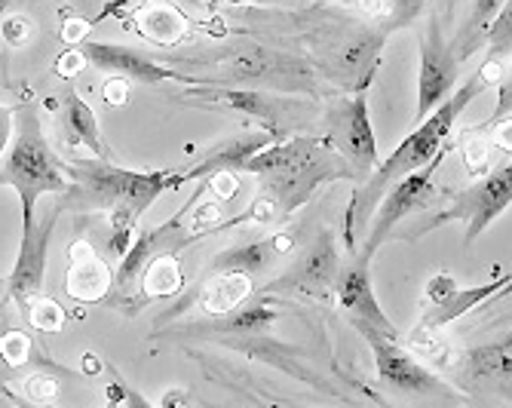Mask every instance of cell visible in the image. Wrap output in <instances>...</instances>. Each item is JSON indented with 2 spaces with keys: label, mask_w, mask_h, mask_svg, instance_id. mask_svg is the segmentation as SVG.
<instances>
[{
  "label": "cell",
  "mask_w": 512,
  "mask_h": 408,
  "mask_svg": "<svg viewBox=\"0 0 512 408\" xmlns=\"http://www.w3.org/2000/svg\"><path fill=\"white\" fill-rule=\"evenodd\" d=\"M335 292H338L341 310L350 316V323L362 335H381V338L396 341V326L384 313V307L378 304L375 286H371V258L368 255H356L350 264H344L338 270Z\"/></svg>",
  "instance_id": "ba28073f"
},
{
  "label": "cell",
  "mask_w": 512,
  "mask_h": 408,
  "mask_svg": "<svg viewBox=\"0 0 512 408\" xmlns=\"http://www.w3.org/2000/svg\"><path fill=\"white\" fill-rule=\"evenodd\" d=\"M252 295V277L246 274H218L200 295V307L209 316H224L230 310H237L240 304H246V298Z\"/></svg>",
  "instance_id": "44dd1931"
},
{
  "label": "cell",
  "mask_w": 512,
  "mask_h": 408,
  "mask_svg": "<svg viewBox=\"0 0 512 408\" xmlns=\"http://www.w3.org/2000/svg\"><path fill=\"white\" fill-rule=\"evenodd\" d=\"M83 59L108 71L114 77H126V80H138V83H166V80H178V83H200L188 74H181L175 68L160 65L157 59H151L148 53L135 50V47H120V43H83L80 47Z\"/></svg>",
  "instance_id": "7c38bea8"
},
{
  "label": "cell",
  "mask_w": 512,
  "mask_h": 408,
  "mask_svg": "<svg viewBox=\"0 0 512 408\" xmlns=\"http://www.w3.org/2000/svg\"><path fill=\"white\" fill-rule=\"evenodd\" d=\"M89 31V25L86 22H80V19H71V22H65V28H62V37L68 40V43H77L83 34Z\"/></svg>",
  "instance_id": "74e56055"
},
{
  "label": "cell",
  "mask_w": 512,
  "mask_h": 408,
  "mask_svg": "<svg viewBox=\"0 0 512 408\" xmlns=\"http://www.w3.org/2000/svg\"><path fill=\"white\" fill-rule=\"evenodd\" d=\"M160 402H163V408H191L188 396H184L181 390H166Z\"/></svg>",
  "instance_id": "f35d334b"
},
{
  "label": "cell",
  "mask_w": 512,
  "mask_h": 408,
  "mask_svg": "<svg viewBox=\"0 0 512 408\" xmlns=\"http://www.w3.org/2000/svg\"><path fill=\"white\" fill-rule=\"evenodd\" d=\"M276 323V310L267 307L264 301L255 304H240L237 310H230L218 316V332H261Z\"/></svg>",
  "instance_id": "cb8c5ba5"
},
{
  "label": "cell",
  "mask_w": 512,
  "mask_h": 408,
  "mask_svg": "<svg viewBox=\"0 0 512 408\" xmlns=\"http://www.w3.org/2000/svg\"><path fill=\"white\" fill-rule=\"evenodd\" d=\"M13 132H16V111L0 105V157L7 154V148L13 142Z\"/></svg>",
  "instance_id": "d6a6232c"
},
{
  "label": "cell",
  "mask_w": 512,
  "mask_h": 408,
  "mask_svg": "<svg viewBox=\"0 0 512 408\" xmlns=\"http://www.w3.org/2000/svg\"><path fill=\"white\" fill-rule=\"evenodd\" d=\"M83 65H86V59H83V53H80V50L65 53V56H62V62H59V74L71 77V74H74V71H80Z\"/></svg>",
  "instance_id": "8d00e7d4"
},
{
  "label": "cell",
  "mask_w": 512,
  "mask_h": 408,
  "mask_svg": "<svg viewBox=\"0 0 512 408\" xmlns=\"http://www.w3.org/2000/svg\"><path fill=\"white\" fill-rule=\"evenodd\" d=\"M142 292L148 298H169L181 289V267L175 255H157L154 261H148V267L142 270Z\"/></svg>",
  "instance_id": "603a6c76"
},
{
  "label": "cell",
  "mask_w": 512,
  "mask_h": 408,
  "mask_svg": "<svg viewBox=\"0 0 512 408\" xmlns=\"http://www.w3.org/2000/svg\"><path fill=\"white\" fill-rule=\"evenodd\" d=\"M0 37H4L10 47H25L34 37V22L25 13H4L0 16Z\"/></svg>",
  "instance_id": "83f0119b"
},
{
  "label": "cell",
  "mask_w": 512,
  "mask_h": 408,
  "mask_svg": "<svg viewBox=\"0 0 512 408\" xmlns=\"http://www.w3.org/2000/svg\"><path fill=\"white\" fill-rule=\"evenodd\" d=\"M375 353V369L384 387L396 390V393H411V396H427V393H439L442 384L439 378L424 369L408 350H402L393 338H381V335H362Z\"/></svg>",
  "instance_id": "4fadbf2b"
},
{
  "label": "cell",
  "mask_w": 512,
  "mask_h": 408,
  "mask_svg": "<svg viewBox=\"0 0 512 408\" xmlns=\"http://www.w3.org/2000/svg\"><path fill=\"white\" fill-rule=\"evenodd\" d=\"M273 142H283V132L264 129V132H246V135H237V139H227L224 145L212 148L194 169L181 172V181L212 178L218 172H246L249 160Z\"/></svg>",
  "instance_id": "5bb4252c"
},
{
  "label": "cell",
  "mask_w": 512,
  "mask_h": 408,
  "mask_svg": "<svg viewBox=\"0 0 512 408\" xmlns=\"http://www.w3.org/2000/svg\"><path fill=\"white\" fill-rule=\"evenodd\" d=\"M59 212H62V206H56L53 212L34 218L31 228L22 231V246H19L16 264H13V274L7 280V298H19L22 307L28 304L31 295H37L43 289L46 252H50V243H53V231H56Z\"/></svg>",
  "instance_id": "8fae6325"
},
{
  "label": "cell",
  "mask_w": 512,
  "mask_h": 408,
  "mask_svg": "<svg viewBox=\"0 0 512 408\" xmlns=\"http://www.w3.org/2000/svg\"><path fill=\"white\" fill-rule=\"evenodd\" d=\"M325 129H329L325 142L332 145V151L344 163H350L356 175H371V169L381 163L365 93H356L350 102H341L338 108H332L329 120H325Z\"/></svg>",
  "instance_id": "52a82bcc"
},
{
  "label": "cell",
  "mask_w": 512,
  "mask_h": 408,
  "mask_svg": "<svg viewBox=\"0 0 512 408\" xmlns=\"http://www.w3.org/2000/svg\"><path fill=\"white\" fill-rule=\"evenodd\" d=\"M470 135H467V142H463V151H467V166H470V172L473 175H482L485 169H488V154H491V148H494V142L488 139L485 132H479V129H467Z\"/></svg>",
  "instance_id": "4316f807"
},
{
  "label": "cell",
  "mask_w": 512,
  "mask_h": 408,
  "mask_svg": "<svg viewBox=\"0 0 512 408\" xmlns=\"http://www.w3.org/2000/svg\"><path fill=\"white\" fill-rule=\"evenodd\" d=\"M506 10V0H476L473 7V16L467 22V28H463V37H467V53L476 47V40L482 37V31L494 28V19Z\"/></svg>",
  "instance_id": "d4e9b609"
},
{
  "label": "cell",
  "mask_w": 512,
  "mask_h": 408,
  "mask_svg": "<svg viewBox=\"0 0 512 408\" xmlns=\"http://www.w3.org/2000/svg\"><path fill=\"white\" fill-rule=\"evenodd\" d=\"M28 320L40 332H59L65 326V310L56 301L40 298V301H31L28 304Z\"/></svg>",
  "instance_id": "484cf974"
},
{
  "label": "cell",
  "mask_w": 512,
  "mask_h": 408,
  "mask_svg": "<svg viewBox=\"0 0 512 408\" xmlns=\"http://www.w3.org/2000/svg\"><path fill=\"white\" fill-rule=\"evenodd\" d=\"M289 246H292L289 237L276 234V237H267V240H255V243H246V246H237V249H227V252H221L212 261V274H246V277H255V274H261V270L276 255H283Z\"/></svg>",
  "instance_id": "ac0fdd59"
},
{
  "label": "cell",
  "mask_w": 512,
  "mask_h": 408,
  "mask_svg": "<svg viewBox=\"0 0 512 408\" xmlns=\"http://www.w3.org/2000/svg\"><path fill=\"white\" fill-rule=\"evenodd\" d=\"M209 188L221 197V203H224V200H230V197L237 194L234 172H218V175H212V178H209Z\"/></svg>",
  "instance_id": "e575fe53"
},
{
  "label": "cell",
  "mask_w": 512,
  "mask_h": 408,
  "mask_svg": "<svg viewBox=\"0 0 512 408\" xmlns=\"http://www.w3.org/2000/svg\"><path fill=\"white\" fill-rule=\"evenodd\" d=\"M7 7H10V0H0V16L7 13Z\"/></svg>",
  "instance_id": "60d3db41"
},
{
  "label": "cell",
  "mask_w": 512,
  "mask_h": 408,
  "mask_svg": "<svg viewBox=\"0 0 512 408\" xmlns=\"http://www.w3.org/2000/svg\"><path fill=\"white\" fill-rule=\"evenodd\" d=\"M0 188H13L19 194L22 231H28L34 224L37 200L43 194H62L68 188L65 166L53 154L34 105L16 111V132L4 154V166H0Z\"/></svg>",
  "instance_id": "3957f363"
},
{
  "label": "cell",
  "mask_w": 512,
  "mask_h": 408,
  "mask_svg": "<svg viewBox=\"0 0 512 408\" xmlns=\"http://www.w3.org/2000/svg\"><path fill=\"white\" fill-rule=\"evenodd\" d=\"M338 154L325 139H292V142H273L258 151L246 172L270 178V200L283 206L286 212L298 209L325 178H335L347 172L338 166Z\"/></svg>",
  "instance_id": "277c9868"
},
{
  "label": "cell",
  "mask_w": 512,
  "mask_h": 408,
  "mask_svg": "<svg viewBox=\"0 0 512 408\" xmlns=\"http://www.w3.org/2000/svg\"><path fill=\"white\" fill-rule=\"evenodd\" d=\"M457 53L442 40L439 22L433 19L421 40V77H417V114L414 126L427 120L457 89Z\"/></svg>",
  "instance_id": "9c48e42d"
},
{
  "label": "cell",
  "mask_w": 512,
  "mask_h": 408,
  "mask_svg": "<svg viewBox=\"0 0 512 408\" xmlns=\"http://www.w3.org/2000/svg\"><path fill=\"white\" fill-rule=\"evenodd\" d=\"M126 96H129V83H126V77H111V80L105 83V93H102V99H105L108 105L120 108V105L126 102Z\"/></svg>",
  "instance_id": "836d02e7"
},
{
  "label": "cell",
  "mask_w": 512,
  "mask_h": 408,
  "mask_svg": "<svg viewBox=\"0 0 512 408\" xmlns=\"http://www.w3.org/2000/svg\"><path fill=\"white\" fill-rule=\"evenodd\" d=\"M114 390H117V396H120L123 408H154L142 393L132 390V387H114Z\"/></svg>",
  "instance_id": "d590c367"
},
{
  "label": "cell",
  "mask_w": 512,
  "mask_h": 408,
  "mask_svg": "<svg viewBox=\"0 0 512 408\" xmlns=\"http://www.w3.org/2000/svg\"><path fill=\"white\" fill-rule=\"evenodd\" d=\"M509 274H503L500 280H491V283H482V286H470V289H457L445 304H436V307H427V313L421 316V332H439L445 329L448 323L460 320V316H467L470 310H476L479 304L491 301L497 292H509Z\"/></svg>",
  "instance_id": "e0dca14e"
},
{
  "label": "cell",
  "mask_w": 512,
  "mask_h": 408,
  "mask_svg": "<svg viewBox=\"0 0 512 408\" xmlns=\"http://www.w3.org/2000/svg\"><path fill=\"white\" fill-rule=\"evenodd\" d=\"M341 270L335 234L322 231L304 252L301 258L286 270L276 283H270V292H286V295H304V298H325L335 289Z\"/></svg>",
  "instance_id": "30bf717a"
},
{
  "label": "cell",
  "mask_w": 512,
  "mask_h": 408,
  "mask_svg": "<svg viewBox=\"0 0 512 408\" xmlns=\"http://www.w3.org/2000/svg\"><path fill=\"white\" fill-rule=\"evenodd\" d=\"M488 89V83L476 74L470 77L467 83H463L460 89H454V93L427 117L417 123L408 139L387 157L381 160L375 169H371L368 175V185L362 188V194L353 200V209H350V224L359 218V221H368V212L378 209L381 197L396 185V181H402L405 175L424 169L427 163H433L439 154H448V139H451V129L457 123V117L467 111V105L482 96Z\"/></svg>",
  "instance_id": "7a4b0ae2"
},
{
  "label": "cell",
  "mask_w": 512,
  "mask_h": 408,
  "mask_svg": "<svg viewBox=\"0 0 512 408\" xmlns=\"http://www.w3.org/2000/svg\"><path fill=\"white\" fill-rule=\"evenodd\" d=\"M421 4L424 0H387V16H393V25H405L421 13Z\"/></svg>",
  "instance_id": "4dcf8cb0"
},
{
  "label": "cell",
  "mask_w": 512,
  "mask_h": 408,
  "mask_svg": "<svg viewBox=\"0 0 512 408\" xmlns=\"http://www.w3.org/2000/svg\"><path fill=\"white\" fill-rule=\"evenodd\" d=\"M368 16H387V0H359Z\"/></svg>",
  "instance_id": "ab89813d"
},
{
  "label": "cell",
  "mask_w": 512,
  "mask_h": 408,
  "mask_svg": "<svg viewBox=\"0 0 512 408\" xmlns=\"http://www.w3.org/2000/svg\"><path fill=\"white\" fill-rule=\"evenodd\" d=\"M37 408H56V405H46V402H43V405H37Z\"/></svg>",
  "instance_id": "7bdbcfd3"
},
{
  "label": "cell",
  "mask_w": 512,
  "mask_h": 408,
  "mask_svg": "<svg viewBox=\"0 0 512 408\" xmlns=\"http://www.w3.org/2000/svg\"><path fill=\"white\" fill-rule=\"evenodd\" d=\"M28 338L22 332H10L4 335V341H0V353H4V359L10 362V366H22V362L28 359Z\"/></svg>",
  "instance_id": "f546056e"
},
{
  "label": "cell",
  "mask_w": 512,
  "mask_h": 408,
  "mask_svg": "<svg viewBox=\"0 0 512 408\" xmlns=\"http://www.w3.org/2000/svg\"><path fill=\"white\" fill-rule=\"evenodd\" d=\"M454 292H457V283H454L451 274H436V277H430V283H427V289H424L427 307L445 304Z\"/></svg>",
  "instance_id": "f1b7e54d"
},
{
  "label": "cell",
  "mask_w": 512,
  "mask_h": 408,
  "mask_svg": "<svg viewBox=\"0 0 512 408\" xmlns=\"http://www.w3.org/2000/svg\"><path fill=\"white\" fill-rule=\"evenodd\" d=\"M442 163H445V154H439L424 169H417V172L405 175L402 181H396V185L381 197V206L375 212V221H371V231H368L365 246L359 249V255L375 258V252L390 240V234H393V228L399 221H405L408 215L430 206L433 188H436V172H439Z\"/></svg>",
  "instance_id": "8992f818"
},
{
  "label": "cell",
  "mask_w": 512,
  "mask_h": 408,
  "mask_svg": "<svg viewBox=\"0 0 512 408\" xmlns=\"http://www.w3.org/2000/svg\"><path fill=\"white\" fill-rule=\"evenodd\" d=\"M68 295L74 301H83V304H92L108 295L114 277H111V267L105 258H99V252L92 249L86 240H77L71 249H68Z\"/></svg>",
  "instance_id": "9a60e30c"
},
{
  "label": "cell",
  "mask_w": 512,
  "mask_h": 408,
  "mask_svg": "<svg viewBox=\"0 0 512 408\" xmlns=\"http://www.w3.org/2000/svg\"><path fill=\"white\" fill-rule=\"evenodd\" d=\"M509 200H512V166L506 160L500 169L488 172L479 185L457 194L451 200V206L445 212H439L427 224V231L436 228V224H442V221H463V228H467L463 243L470 246L473 240H479L485 234V228L491 221H497L509 209Z\"/></svg>",
  "instance_id": "5b68a950"
},
{
  "label": "cell",
  "mask_w": 512,
  "mask_h": 408,
  "mask_svg": "<svg viewBox=\"0 0 512 408\" xmlns=\"http://www.w3.org/2000/svg\"><path fill=\"white\" fill-rule=\"evenodd\" d=\"M25 396L31 399V402H50L53 396H56V381L53 378H46V375H37V378H31L28 381V387H25Z\"/></svg>",
  "instance_id": "1f68e13d"
},
{
  "label": "cell",
  "mask_w": 512,
  "mask_h": 408,
  "mask_svg": "<svg viewBox=\"0 0 512 408\" xmlns=\"http://www.w3.org/2000/svg\"><path fill=\"white\" fill-rule=\"evenodd\" d=\"M467 372L476 381L497 378L506 387L512 378V341H509V335H503L497 344H485V347L470 350L467 353Z\"/></svg>",
  "instance_id": "7402d4cb"
},
{
  "label": "cell",
  "mask_w": 512,
  "mask_h": 408,
  "mask_svg": "<svg viewBox=\"0 0 512 408\" xmlns=\"http://www.w3.org/2000/svg\"><path fill=\"white\" fill-rule=\"evenodd\" d=\"M65 175L74 181V197L92 209H102L111 215V237L108 249L114 255L129 252V240L135 231V221L142 218L166 191L181 185V172H135L120 169L105 160H62Z\"/></svg>",
  "instance_id": "6da1fadb"
},
{
  "label": "cell",
  "mask_w": 512,
  "mask_h": 408,
  "mask_svg": "<svg viewBox=\"0 0 512 408\" xmlns=\"http://www.w3.org/2000/svg\"><path fill=\"white\" fill-rule=\"evenodd\" d=\"M62 132L68 145L74 148H89L92 157L105 160V142H102V129H99V117L89 108V102L77 93L62 96Z\"/></svg>",
  "instance_id": "d6986e66"
},
{
  "label": "cell",
  "mask_w": 512,
  "mask_h": 408,
  "mask_svg": "<svg viewBox=\"0 0 512 408\" xmlns=\"http://www.w3.org/2000/svg\"><path fill=\"white\" fill-rule=\"evenodd\" d=\"M188 99L203 105H221L227 111H240L249 117H258L267 123V129L279 132V108L270 96L258 93V89H218V86H191Z\"/></svg>",
  "instance_id": "2e32d148"
},
{
  "label": "cell",
  "mask_w": 512,
  "mask_h": 408,
  "mask_svg": "<svg viewBox=\"0 0 512 408\" xmlns=\"http://www.w3.org/2000/svg\"><path fill=\"white\" fill-rule=\"evenodd\" d=\"M184 4H203V0H184Z\"/></svg>",
  "instance_id": "b9f144b4"
},
{
  "label": "cell",
  "mask_w": 512,
  "mask_h": 408,
  "mask_svg": "<svg viewBox=\"0 0 512 408\" xmlns=\"http://www.w3.org/2000/svg\"><path fill=\"white\" fill-rule=\"evenodd\" d=\"M138 28H142L157 43H178L188 31V16H184L169 0H148L138 10Z\"/></svg>",
  "instance_id": "ffe728a7"
}]
</instances>
